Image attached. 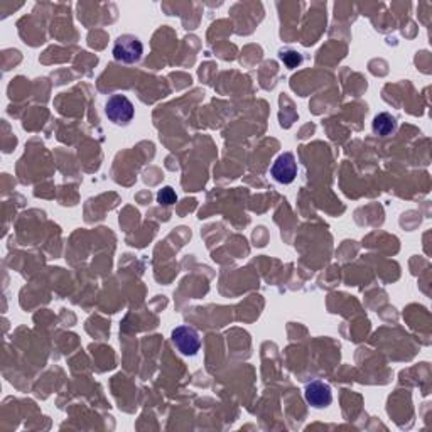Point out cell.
Wrapping results in <instances>:
<instances>
[{
    "label": "cell",
    "instance_id": "cell-4",
    "mask_svg": "<svg viewBox=\"0 0 432 432\" xmlns=\"http://www.w3.org/2000/svg\"><path fill=\"white\" fill-rule=\"evenodd\" d=\"M270 174H272V178L277 182H280V185H291L297 176V163L294 154H280L279 158L275 159L272 168H270Z\"/></svg>",
    "mask_w": 432,
    "mask_h": 432
},
{
    "label": "cell",
    "instance_id": "cell-7",
    "mask_svg": "<svg viewBox=\"0 0 432 432\" xmlns=\"http://www.w3.org/2000/svg\"><path fill=\"white\" fill-rule=\"evenodd\" d=\"M280 61L286 64L289 70H294V68H297L299 64L302 63V54L292 51V49H287V51L280 53Z\"/></svg>",
    "mask_w": 432,
    "mask_h": 432
},
{
    "label": "cell",
    "instance_id": "cell-3",
    "mask_svg": "<svg viewBox=\"0 0 432 432\" xmlns=\"http://www.w3.org/2000/svg\"><path fill=\"white\" fill-rule=\"evenodd\" d=\"M171 339L178 351L185 356H195L201 348L200 334L190 326H179V328L174 329Z\"/></svg>",
    "mask_w": 432,
    "mask_h": 432
},
{
    "label": "cell",
    "instance_id": "cell-1",
    "mask_svg": "<svg viewBox=\"0 0 432 432\" xmlns=\"http://www.w3.org/2000/svg\"><path fill=\"white\" fill-rule=\"evenodd\" d=\"M105 113L115 125H127L134 118L135 108L125 95H112L105 105Z\"/></svg>",
    "mask_w": 432,
    "mask_h": 432
},
{
    "label": "cell",
    "instance_id": "cell-8",
    "mask_svg": "<svg viewBox=\"0 0 432 432\" xmlns=\"http://www.w3.org/2000/svg\"><path fill=\"white\" fill-rule=\"evenodd\" d=\"M176 200H178L176 192H174L173 187L169 186L163 187V190L158 192V203H160L163 206H171L176 203Z\"/></svg>",
    "mask_w": 432,
    "mask_h": 432
},
{
    "label": "cell",
    "instance_id": "cell-5",
    "mask_svg": "<svg viewBox=\"0 0 432 432\" xmlns=\"http://www.w3.org/2000/svg\"><path fill=\"white\" fill-rule=\"evenodd\" d=\"M304 397L307 403L316 408H324L333 402V394H331L329 385L319 380L311 381V384L307 385L304 390Z\"/></svg>",
    "mask_w": 432,
    "mask_h": 432
},
{
    "label": "cell",
    "instance_id": "cell-2",
    "mask_svg": "<svg viewBox=\"0 0 432 432\" xmlns=\"http://www.w3.org/2000/svg\"><path fill=\"white\" fill-rule=\"evenodd\" d=\"M142 53H144V46L135 36L123 34L113 44V58L118 63H137L142 58Z\"/></svg>",
    "mask_w": 432,
    "mask_h": 432
},
{
    "label": "cell",
    "instance_id": "cell-6",
    "mask_svg": "<svg viewBox=\"0 0 432 432\" xmlns=\"http://www.w3.org/2000/svg\"><path fill=\"white\" fill-rule=\"evenodd\" d=\"M371 128H374L375 134L380 135V137L390 135L395 130V128H397V120H395L394 115H390V113H385V112L379 113L374 118Z\"/></svg>",
    "mask_w": 432,
    "mask_h": 432
}]
</instances>
